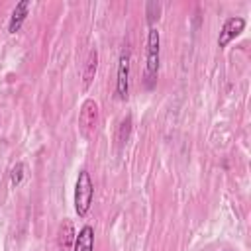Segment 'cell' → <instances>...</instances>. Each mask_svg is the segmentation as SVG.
<instances>
[{"label":"cell","mask_w":251,"mask_h":251,"mask_svg":"<svg viewBox=\"0 0 251 251\" xmlns=\"http://www.w3.org/2000/svg\"><path fill=\"white\" fill-rule=\"evenodd\" d=\"M96 69H98V51L96 49H90L88 51V57H86V63H84V73H82V78H84V88L90 86L94 75H96Z\"/></svg>","instance_id":"cell-9"},{"label":"cell","mask_w":251,"mask_h":251,"mask_svg":"<svg viewBox=\"0 0 251 251\" xmlns=\"http://www.w3.org/2000/svg\"><path fill=\"white\" fill-rule=\"evenodd\" d=\"M159 31L155 27L149 29L147 37V65H145V86L153 88L157 82V71H159Z\"/></svg>","instance_id":"cell-2"},{"label":"cell","mask_w":251,"mask_h":251,"mask_svg":"<svg viewBox=\"0 0 251 251\" xmlns=\"http://www.w3.org/2000/svg\"><path fill=\"white\" fill-rule=\"evenodd\" d=\"M73 251H94V229L90 226H84L76 233Z\"/></svg>","instance_id":"cell-7"},{"label":"cell","mask_w":251,"mask_h":251,"mask_svg":"<svg viewBox=\"0 0 251 251\" xmlns=\"http://www.w3.org/2000/svg\"><path fill=\"white\" fill-rule=\"evenodd\" d=\"M147 22H149V25L155 22V20H159V14H161V6L157 4V2H147Z\"/></svg>","instance_id":"cell-11"},{"label":"cell","mask_w":251,"mask_h":251,"mask_svg":"<svg viewBox=\"0 0 251 251\" xmlns=\"http://www.w3.org/2000/svg\"><path fill=\"white\" fill-rule=\"evenodd\" d=\"M243 27H245V20H243V18H229V20L224 24L222 31H220L218 45H220V47H226L231 39H235V37L243 31Z\"/></svg>","instance_id":"cell-5"},{"label":"cell","mask_w":251,"mask_h":251,"mask_svg":"<svg viewBox=\"0 0 251 251\" xmlns=\"http://www.w3.org/2000/svg\"><path fill=\"white\" fill-rule=\"evenodd\" d=\"M24 178V163H16V167L12 169V184L18 186Z\"/></svg>","instance_id":"cell-12"},{"label":"cell","mask_w":251,"mask_h":251,"mask_svg":"<svg viewBox=\"0 0 251 251\" xmlns=\"http://www.w3.org/2000/svg\"><path fill=\"white\" fill-rule=\"evenodd\" d=\"M96 122H98V106L94 100H84L82 106H80V114H78V127H80V133L84 137H88L94 127H96Z\"/></svg>","instance_id":"cell-3"},{"label":"cell","mask_w":251,"mask_h":251,"mask_svg":"<svg viewBox=\"0 0 251 251\" xmlns=\"http://www.w3.org/2000/svg\"><path fill=\"white\" fill-rule=\"evenodd\" d=\"M116 92L120 100H126L129 94V53L124 51L118 63V78H116Z\"/></svg>","instance_id":"cell-4"},{"label":"cell","mask_w":251,"mask_h":251,"mask_svg":"<svg viewBox=\"0 0 251 251\" xmlns=\"http://www.w3.org/2000/svg\"><path fill=\"white\" fill-rule=\"evenodd\" d=\"M129 131H131V116H126L120 124V129H118V143L124 145L129 137Z\"/></svg>","instance_id":"cell-10"},{"label":"cell","mask_w":251,"mask_h":251,"mask_svg":"<svg viewBox=\"0 0 251 251\" xmlns=\"http://www.w3.org/2000/svg\"><path fill=\"white\" fill-rule=\"evenodd\" d=\"M92 196H94V184L90 180V175H88V171H80L76 184H75V210L80 218H84L88 214Z\"/></svg>","instance_id":"cell-1"},{"label":"cell","mask_w":251,"mask_h":251,"mask_svg":"<svg viewBox=\"0 0 251 251\" xmlns=\"http://www.w3.org/2000/svg\"><path fill=\"white\" fill-rule=\"evenodd\" d=\"M27 10H29V2H27V0L20 2V4L14 8L12 18H10V24H8V31H10V33L20 31V27H22V24H24L25 16H27Z\"/></svg>","instance_id":"cell-8"},{"label":"cell","mask_w":251,"mask_h":251,"mask_svg":"<svg viewBox=\"0 0 251 251\" xmlns=\"http://www.w3.org/2000/svg\"><path fill=\"white\" fill-rule=\"evenodd\" d=\"M75 239H76V233H75V227H73V222L71 220H65L59 227V235H57V243H59V249L61 251H71L73 245H75Z\"/></svg>","instance_id":"cell-6"}]
</instances>
